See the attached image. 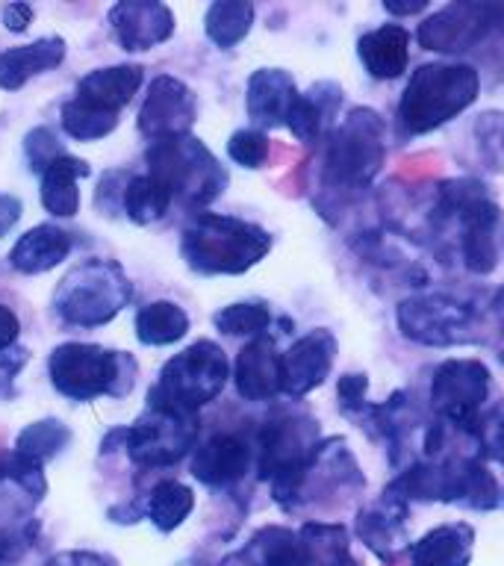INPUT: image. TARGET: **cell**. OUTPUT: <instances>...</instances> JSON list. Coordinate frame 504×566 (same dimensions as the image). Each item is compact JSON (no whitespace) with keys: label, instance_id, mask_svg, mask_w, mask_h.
<instances>
[{"label":"cell","instance_id":"obj_1","mask_svg":"<svg viewBox=\"0 0 504 566\" xmlns=\"http://www.w3.org/2000/svg\"><path fill=\"white\" fill-rule=\"evenodd\" d=\"M272 237L251 221L198 212L183 230L180 254L201 274H242L269 254Z\"/></svg>","mask_w":504,"mask_h":566},{"label":"cell","instance_id":"obj_2","mask_svg":"<svg viewBox=\"0 0 504 566\" xmlns=\"http://www.w3.org/2000/svg\"><path fill=\"white\" fill-rule=\"evenodd\" d=\"M481 77L463 62H433L413 71L405 95L398 101V124L405 136H419L451 122L475 104Z\"/></svg>","mask_w":504,"mask_h":566},{"label":"cell","instance_id":"obj_3","mask_svg":"<svg viewBox=\"0 0 504 566\" xmlns=\"http://www.w3.org/2000/svg\"><path fill=\"white\" fill-rule=\"evenodd\" d=\"M48 371L53 389L71 401H95L101 396L124 398L139 378V366L130 354L88 343L56 345Z\"/></svg>","mask_w":504,"mask_h":566},{"label":"cell","instance_id":"obj_4","mask_svg":"<svg viewBox=\"0 0 504 566\" xmlns=\"http://www.w3.org/2000/svg\"><path fill=\"white\" fill-rule=\"evenodd\" d=\"M130 298L133 286L122 265L113 260H83L56 286L53 310L65 325L101 327L113 322Z\"/></svg>","mask_w":504,"mask_h":566},{"label":"cell","instance_id":"obj_5","mask_svg":"<svg viewBox=\"0 0 504 566\" xmlns=\"http://www.w3.org/2000/svg\"><path fill=\"white\" fill-rule=\"evenodd\" d=\"M228 375L230 363L219 345L198 339L162 366L157 387L148 392V407L198 416L203 405L219 398Z\"/></svg>","mask_w":504,"mask_h":566},{"label":"cell","instance_id":"obj_6","mask_svg":"<svg viewBox=\"0 0 504 566\" xmlns=\"http://www.w3.org/2000/svg\"><path fill=\"white\" fill-rule=\"evenodd\" d=\"M145 163H148V175L157 177L171 192V198L189 207H207L228 186V171L192 133L154 142L145 154Z\"/></svg>","mask_w":504,"mask_h":566},{"label":"cell","instance_id":"obj_7","mask_svg":"<svg viewBox=\"0 0 504 566\" xmlns=\"http://www.w3.org/2000/svg\"><path fill=\"white\" fill-rule=\"evenodd\" d=\"M387 157V127L371 109H351L336 124L325 150V177L330 186L366 189Z\"/></svg>","mask_w":504,"mask_h":566},{"label":"cell","instance_id":"obj_8","mask_svg":"<svg viewBox=\"0 0 504 566\" xmlns=\"http://www.w3.org/2000/svg\"><path fill=\"white\" fill-rule=\"evenodd\" d=\"M440 212L458 219L460 254L469 272L490 274L498 263L495 228H498V203L486 195V186L477 180H449L440 186Z\"/></svg>","mask_w":504,"mask_h":566},{"label":"cell","instance_id":"obj_9","mask_svg":"<svg viewBox=\"0 0 504 566\" xmlns=\"http://www.w3.org/2000/svg\"><path fill=\"white\" fill-rule=\"evenodd\" d=\"M124 440H127V454L136 467H171L192 451L195 440H198V416L148 407L124 431Z\"/></svg>","mask_w":504,"mask_h":566},{"label":"cell","instance_id":"obj_10","mask_svg":"<svg viewBox=\"0 0 504 566\" xmlns=\"http://www.w3.org/2000/svg\"><path fill=\"white\" fill-rule=\"evenodd\" d=\"M486 392H490V369L481 360L458 357V360H445L440 369L433 371V410L458 428H463L481 413Z\"/></svg>","mask_w":504,"mask_h":566},{"label":"cell","instance_id":"obj_11","mask_svg":"<svg viewBox=\"0 0 504 566\" xmlns=\"http://www.w3.org/2000/svg\"><path fill=\"white\" fill-rule=\"evenodd\" d=\"M472 310L445 295L431 298H407L398 307V325L407 339L422 345H458L466 343Z\"/></svg>","mask_w":504,"mask_h":566},{"label":"cell","instance_id":"obj_12","mask_svg":"<svg viewBox=\"0 0 504 566\" xmlns=\"http://www.w3.org/2000/svg\"><path fill=\"white\" fill-rule=\"evenodd\" d=\"M195 95L192 88L177 77H157L148 86L145 104L139 109V133L148 142H166L186 136L195 122Z\"/></svg>","mask_w":504,"mask_h":566},{"label":"cell","instance_id":"obj_13","mask_svg":"<svg viewBox=\"0 0 504 566\" xmlns=\"http://www.w3.org/2000/svg\"><path fill=\"white\" fill-rule=\"evenodd\" d=\"M495 7L486 3H451L433 18H428L419 27V44L424 51L437 53H460L469 51L472 44H477L486 35V30L493 27Z\"/></svg>","mask_w":504,"mask_h":566},{"label":"cell","instance_id":"obj_14","mask_svg":"<svg viewBox=\"0 0 504 566\" xmlns=\"http://www.w3.org/2000/svg\"><path fill=\"white\" fill-rule=\"evenodd\" d=\"M109 24L124 51H150L175 33V15L157 0H124L109 9Z\"/></svg>","mask_w":504,"mask_h":566},{"label":"cell","instance_id":"obj_15","mask_svg":"<svg viewBox=\"0 0 504 566\" xmlns=\"http://www.w3.org/2000/svg\"><path fill=\"white\" fill-rule=\"evenodd\" d=\"M336 354V339L330 331H313L301 336L290 352L283 354V392L292 398L307 396L309 389L325 384Z\"/></svg>","mask_w":504,"mask_h":566},{"label":"cell","instance_id":"obj_16","mask_svg":"<svg viewBox=\"0 0 504 566\" xmlns=\"http://www.w3.org/2000/svg\"><path fill=\"white\" fill-rule=\"evenodd\" d=\"M233 380L245 401H269L283 392V354H277L272 336H256L239 352Z\"/></svg>","mask_w":504,"mask_h":566},{"label":"cell","instance_id":"obj_17","mask_svg":"<svg viewBox=\"0 0 504 566\" xmlns=\"http://www.w3.org/2000/svg\"><path fill=\"white\" fill-rule=\"evenodd\" d=\"M251 467V449L242 437L233 433H216L212 440L195 449L192 475L207 486H230L245 475Z\"/></svg>","mask_w":504,"mask_h":566},{"label":"cell","instance_id":"obj_18","mask_svg":"<svg viewBox=\"0 0 504 566\" xmlns=\"http://www.w3.org/2000/svg\"><path fill=\"white\" fill-rule=\"evenodd\" d=\"M295 101H298V88H295V80L286 71L263 69L254 71L251 80H248V115L260 127H281V124H286Z\"/></svg>","mask_w":504,"mask_h":566},{"label":"cell","instance_id":"obj_19","mask_svg":"<svg viewBox=\"0 0 504 566\" xmlns=\"http://www.w3.org/2000/svg\"><path fill=\"white\" fill-rule=\"evenodd\" d=\"M65 42L60 35H48V39H35L24 48H9L0 53V88L15 92L24 83H30L39 74L60 69L65 60Z\"/></svg>","mask_w":504,"mask_h":566},{"label":"cell","instance_id":"obj_20","mask_svg":"<svg viewBox=\"0 0 504 566\" xmlns=\"http://www.w3.org/2000/svg\"><path fill=\"white\" fill-rule=\"evenodd\" d=\"M475 548V531L466 522H451L428 531L413 546H407L410 566H469Z\"/></svg>","mask_w":504,"mask_h":566},{"label":"cell","instance_id":"obj_21","mask_svg":"<svg viewBox=\"0 0 504 566\" xmlns=\"http://www.w3.org/2000/svg\"><path fill=\"white\" fill-rule=\"evenodd\" d=\"M357 534L384 564H396L398 552L405 548V504L384 495V502L360 511L357 516Z\"/></svg>","mask_w":504,"mask_h":566},{"label":"cell","instance_id":"obj_22","mask_svg":"<svg viewBox=\"0 0 504 566\" xmlns=\"http://www.w3.org/2000/svg\"><path fill=\"white\" fill-rule=\"evenodd\" d=\"M360 62L375 80H396L407 71L410 33L401 24H384L357 42Z\"/></svg>","mask_w":504,"mask_h":566},{"label":"cell","instance_id":"obj_23","mask_svg":"<svg viewBox=\"0 0 504 566\" xmlns=\"http://www.w3.org/2000/svg\"><path fill=\"white\" fill-rule=\"evenodd\" d=\"M71 254V237L56 224H39L27 230L9 251V263L21 274L51 272Z\"/></svg>","mask_w":504,"mask_h":566},{"label":"cell","instance_id":"obj_24","mask_svg":"<svg viewBox=\"0 0 504 566\" xmlns=\"http://www.w3.org/2000/svg\"><path fill=\"white\" fill-rule=\"evenodd\" d=\"M92 175L86 159L62 154L42 171V207L56 219H71L80 212V177Z\"/></svg>","mask_w":504,"mask_h":566},{"label":"cell","instance_id":"obj_25","mask_svg":"<svg viewBox=\"0 0 504 566\" xmlns=\"http://www.w3.org/2000/svg\"><path fill=\"white\" fill-rule=\"evenodd\" d=\"M141 80H145L141 65H109V69L88 71L86 77L77 83V95L122 113L124 106L133 101V95L139 92Z\"/></svg>","mask_w":504,"mask_h":566},{"label":"cell","instance_id":"obj_26","mask_svg":"<svg viewBox=\"0 0 504 566\" xmlns=\"http://www.w3.org/2000/svg\"><path fill=\"white\" fill-rule=\"evenodd\" d=\"M339 101H343V88L334 83H316L307 95H298L290 118H286V127L298 142H316Z\"/></svg>","mask_w":504,"mask_h":566},{"label":"cell","instance_id":"obj_27","mask_svg":"<svg viewBox=\"0 0 504 566\" xmlns=\"http://www.w3.org/2000/svg\"><path fill=\"white\" fill-rule=\"evenodd\" d=\"M189 331V316L175 301H150L136 313V336L145 345L180 343Z\"/></svg>","mask_w":504,"mask_h":566},{"label":"cell","instance_id":"obj_28","mask_svg":"<svg viewBox=\"0 0 504 566\" xmlns=\"http://www.w3.org/2000/svg\"><path fill=\"white\" fill-rule=\"evenodd\" d=\"M118 115L122 113H115V109H106V106L95 104V101H86V97L74 95L69 104H62V130L77 142L106 139V136L118 127Z\"/></svg>","mask_w":504,"mask_h":566},{"label":"cell","instance_id":"obj_29","mask_svg":"<svg viewBox=\"0 0 504 566\" xmlns=\"http://www.w3.org/2000/svg\"><path fill=\"white\" fill-rule=\"evenodd\" d=\"M251 24H254V7L248 0H219L207 9V18H203L207 35L221 51L242 42Z\"/></svg>","mask_w":504,"mask_h":566},{"label":"cell","instance_id":"obj_30","mask_svg":"<svg viewBox=\"0 0 504 566\" xmlns=\"http://www.w3.org/2000/svg\"><path fill=\"white\" fill-rule=\"evenodd\" d=\"M171 192L159 184L157 177L136 175L124 186V212L133 224H150L159 221L171 207Z\"/></svg>","mask_w":504,"mask_h":566},{"label":"cell","instance_id":"obj_31","mask_svg":"<svg viewBox=\"0 0 504 566\" xmlns=\"http://www.w3.org/2000/svg\"><path fill=\"white\" fill-rule=\"evenodd\" d=\"M195 507V493L180 481H159L150 490L148 499V520L154 522V528L168 534V531L180 528L189 513Z\"/></svg>","mask_w":504,"mask_h":566},{"label":"cell","instance_id":"obj_32","mask_svg":"<svg viewBox=\"0 0 504 566\" xmlns=\"http://www.w3.org/2000/svg\"><path fill=\"white\" fill-rule=\"evenodd\" d=\"M71 440V431L60 419H42V422L27 424L24 431L18 433L15 454L33 460V463H44L53 454H60Z\"/></svg>","mask_w":504,"mask_h":566},{"label":"cell","instance_id":"obj_33","mask_svg":"<svg viewBox=\"0 0 504 566\" xmlns=\"http://www.w3.org/2000/svg\"><path fill=\"white\" fill-rule=\"evenodd\" d=\"M216 327H219L221 334L228 336H263V331L272 325V313L265 304H230V307L219 310L216 316H212Z\"/></svg>","mask_w":504,"mask_h":566},{"label":"cell","instance_id":"obj_34","mask_svg":"<svg viewBox=\"0 0 504 566\" xmlns=\"http://www.w3.org/2000/svg\"><path fill=\"white\" fill-rule=\"evenodd\" d=\"M463 431L477 442L481 458L504 463V405L493 407V410H481L472 422L463 424Z\"/></svg>","mask_w":504,"mask_h":566},{"label":"cell","instance_id":"obj_35","mask_svg":"<svg viewBox=\"0 0 504 566\" xmlns=\"http://www.w3.org/2000/svg\"><path fill=\"white\" fill-rule=\"evenodd\" d=\"M228 154L237 166L260 168L269 159V136L260 130H237L228 142Z\"/></svg>","mask_w":504,"mask_h":566},{"label":"cell","instance_id":"obj_36","mask_svg":"<svg viewBox=\"0 0 504 566\" xmlns=\"http://www.w3.org/2000/svg\"><path fill=\"white\" fill-rule=\"evenodd\" d=\"M24 154L35 171H44V168L51 166L53 159H60L65 150L60 148V142L53 139V133L48 130V127H35V130L27 133Z\"/></svg>","mask_w":504,"mask_h":566},{"label":"cell","instance_id":"obj_37","mask_svg":"<svg viewBox=\"0 0 504 566\" xmlns=\"http://www.w3.org/2000/svg\"><path fill=\"white\" fill-rule=\"evenodd\" d=\"M27 360H30V354H27V348H18V345L0 352V401L15 396V378L21 375Z\"/></svg>","mask_w":504,"mask_h":566},{"label":"cell","instance_id":"obj_38","mask_svg":"<svg viewBox=\"0 0 504 566\" xmlns=\"http://www.w3.org/2000/svg\"><path fill=\"white\" fill-rule=\"evenodd\" d=\"M366 389H369L366 375H343V378H339V387H336L339 405H343L348 413H351V410H366Z\"/></svg>","mask_w":504,"mask_h":566},{"label":"cell","instance_id":"obj_39","mask_svg":"<svg viewBox=\"0 0 504 566\" xmlns=\"http://www.w3.org/2000/svg\"><path fill=\"white\" fill-rule=\"evenodd\" d=\"M44 566H118L106 555H95V552H62V555L51 557Z\"/></svg>","mask_w":504,"mask_h":566},{"label":"cell","instance_id":"obj_40","mask_svg":"<svg viewBox=\"0 0 504 566\" xmlns=\"http://www.w3.org/2000/svg\"><path fill=\"white\" fill-rule=\"evenodd\" d=\"M24 212V203L18 201L15 195H0V237H7L9 230L15 228Z\"/></svg>","mask_w":504,"mask_h":566},{"label":"cell","instance_id":"obj_41","mask_svg":"<svg viewBox=\"0 0 504 566\" xmlns=\"http://www.w3.org/2000/svg\"><path fill=\"white\" fill-rule=\"evenodd\" d=\"M30 21H33V9L27 7V3H9L3 9V24H7L9 33H24Z\"/></svg>","mask_w":504,"mask_h":566},{"label":"cell","instance_id":"obj_42","mask_svg":"<svg viewBox=\"0 0 504 566\" xmlns=\"http://www.w3.org/2000/svg\"><path fill=\"white\" fill-rule=\"evenodd\" d=\"M18 331H21V325H18V316L12 313V310L0 304V352L15 348Z\"/></svg>","mask_w":504,"mask_h":566},{"label":"cell","instance_id":"obj_43","mask_svg":"<svg viewBox=\"0 0 504 566\" xmlns=\"http://www.w3.org/2000/svg\"><path fill=\"white\" fill-rule=\"evenodd\" d=\"M24 534H0V566H9V560L21 552Z\"/></svg>","mask_w":504,"mask_h":566},{"label":"cell","instance_id":"obj_44","mask_svg":"<svg viewBox=\"0 0 504 566\" xmlns=\"http://www.w3.org/2000/svg\"><path fill=\"white\" fill-rule=\"evenodd\" d=\"M424 7H428L424 0H413V3H392V0H387L384 3V9L392 12V15H413V12H422Z\"/></svg>","mask_w":504,"mask_h":566},{"label":"cell","instance_id":"obj_45","mask_svg":"<svg viewBox=\"0 0 504 566\" xmlns=\"http://www.w3.org/2000/svg\"><path fill=\"white\" fill-rule=\"evenodd\" d=\"M221 566H263L260 560H256L248 548H242V552H233V555H228L224 560H221Z\"/></svg>","mask_w":504,"mask_h":566}]
</instances>
